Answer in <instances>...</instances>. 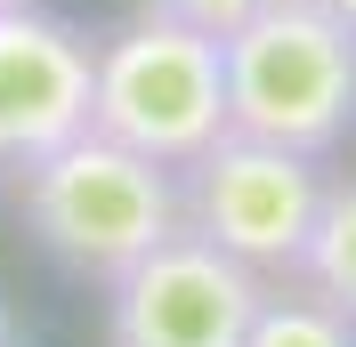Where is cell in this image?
<instances>
[{
	"label": "cell",
	"mask_w": 356,
	"mask_h": 347,
	"mask_svg": "<svg viewBox=\"0 0 356 347\" xmlns=\"http://www.w3.org/2000/svg\"><path fill=\"white\" fill-rule=\"evenodd\" d=\"M17 218L81 282H113L122 266H138L154 242H170L186 226L178 170H162L154 153L122 146L106 130H81L57 153L24 162L17 170Z\"/></svg>",
	"instance_id": "obj_1"
},
{
	"label": "cell",
	"mask_w": 356,
	"mask_h": 347,
	"mask_svg": "<svg viewBox=\"0 0 356 347\" xmlns=\"http://www.w3.org/2000/svg\"><path fill=\"white\" fill-rule=\"evenodd\" d=\"M227 130L324 162L356 130V24L324 0H259L227 33Z\"/></svg>",
	"instance_id": "obj_2"
},
{
	"label": "cell",
	"mask_w": 356,
	"mask_h": 347,
	"mask_svg": "<svg viewBox=\"0 0 356 347\" xmlns=\"http://www.w3.org/2000/svg\"><path fill=\"white\" fill-rule=\"evenodd\" d=\"M89 130L154 153L162 170H186L227 130V41L138 8L130 24H113L97 41Z\"/></svg>",
	"instance_id": "obj_3"
},
{
	"label": "cell",
	"mask_w": 356,
	"mask_h": 347,
	"mask_svg": "<svg viewBox=\"0 0 356 347\" xmlns=\"http://www.w3.org/2000/svg\"><path fill=\"white\" fill-rule=\"evenodd\" d=\"M178 210H186L195 235H211L243 266L300 275L316 210H324V162L267 146V137H243V130H219L178 170Z\"/></svg>",
	"instance_id": "obj_4"
},
{
	"label": "cell",
	"mask_w": 356,
	"mask_h": 347,
	"mask_svg": "<svg viewBox=\"0 0 356 347\" xmlns=\"http://www.w3.org/2000/svg\"><path fill=\"white\" fill-rule=\"evenodd\" d=\"M267 282L275 275L178 226L170 242H154L138 266L106 282V347H243Z\"/></svg>",
	"instance_id": "obj_5"
},
{
	"label": "cell",
	"mask_w": 356,
	"mask_h": 347,
	"mask_svg": "<svg viewBox=\"0 0 356 347\" xmlns=\"http://www.w3.org/2000/svg\"><path fill=\"white\" fill-rule=\"evenodd\" d=\"M97 41L65 17H41L33 0L0 8V170H24L89 130Z\"/></svg>",
	"instance_id": "obj_6"
},
{
	"label": "cell",
	"mask_w": 356,
	"mask_h": 347,
	"mask_svg": "<svg viewBox=\"0 0 356 347\" xmlns=\"http://www.w3.org/2000/svg\"><path fill=\"white\" fill-rule=\"evenodd\" d=\"M243 347H356V315H340L324 291H308L300 275H284V282H267Z\"/></svg>",
	"instance_id": "obj_7"
},
{
	"label": "cell",
	"mask_w": 356,
	"mask_h": 347,
	"mask_svg": "<svg viewBox=\"0 0 356 347\" xmlns=\"http://www.w3.org/2000/svg\"><path fill=\"white\" fill-rule=\"evenodd\" d=\"M300 282L324 291L340 315H356V178H324V210H316Z\"/></svg>",
	"instance_id": "obj_8"
},
{
	"label": "cell",
	"mask_w": 356,
	"mask_h": 347,
	"mask_svg": "<svg viewBox=\"0 0 356 347\" xmlns=\"http://www.w3.org/2000/svg\"><path fill=\"white\" fill-rule=\"evenodd\" d=\"M138 8H154V17H178V24H195V33H235V24L259 8V0H138Z\"/></svg>",
	"instance_id": "obj_9"
},
{
	"label": "cell",
	"mask_w": 356,
	"mask_h": 347,
	"mask_svg": "<svg viewBox=\"0 0 356 347\" xmlns=\"http://www.w3.org/2000/svg\"><path fill=\"white\" fill-rule=\"evenodd\" d=\"M324 8H332V17H348V24H356V0H324Z\"/></svg>",
	"instance_id": "obj_10"
},
{
	"label": "cell",
	"mask_w": 356,
	"mask_h": 347,
	"mask_svg": "<svg viewBox=\"0 0 356 347\" xmlns=\"http://www.w3.org/2000/svg\"><path fill=\"white\" fill-rule=\"evenodd\" d=\"M0 347H17V339H8V307H0Z\"/></svg>",
	"instance_id": "obj_11"
},
{
	"label": "cell",
	"mask_w": 356,
	"mask_h": 347,
	"mask_svg": "<svg viewBox=\"0 0 356 347\" xmlns=\"http://www.w3.org/2000/svg\"><path fill=\"white\" fill-rule=\"evenodd\" d=\"M0 8H17V0H0Z\"/></svg>",
	"instance_id": "obj_12"
}]
</instances>
